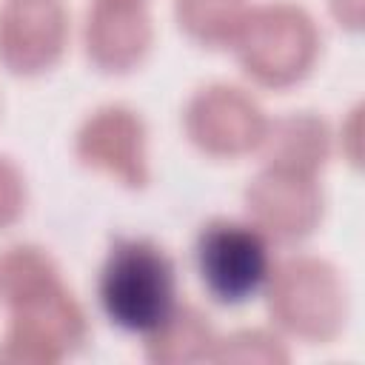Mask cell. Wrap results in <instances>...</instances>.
<instances>
[{
    "mask_svg": "<svg viewBox=\"0 0 365 365\" xmlns=\"http://www.w3.org/2000/svg\"><path fill=\"white\" fill-rule=\"evenodd\" d=\"M97 291L111 322L125 331H154L174 311V262L148 240H114Z\"/></svg>",
    "mask_w": 365,
    "mask_h": 365,
    "instance_id": "cell-1",
    "label": "cell"
},
{
    "mask_svg": "<svg viewBox=\"0 0 365 365\" xmlns=\"http://www.w3.org/2000/svg\"><path fill=\"white\" fill-rule=\"evenodd\" d=\"M197 271L217 302L237 305L268 277V245L251 225L214 220L197 237Z\"/></svg>",
    "mask_w": 365,
    "mask_h": 365,
    "instance_id": "cell-2",
    "label": "cell"
},
{
    "mask_svg": "<svg viewBox=\"0 0 365 365\" xmlns=\"http://www.w3.org/2000/svg\"><path fill=\"white\" fill-rule=\"evenodd\" d=\"M63 31L57 0H11L0 14V57L14 71H37L60 54Z\"/></svg>",
    "mask_w": 365,
    "mask_h": 365,
    "instance_id": "cell-3",
    "label": "cell"
},
{
    "mask_svg": "<svg viewBox=\"0 0 365 365\" xmlns=\"http://www.w3.org/2000/svg\"><path fill=\"white\" fill-rule=\"evenodd\" d=\"M188 128L202 148L214 154H237L259 134V111L237 88L217 86L194 97Z\"/></svg>",
    "mask_w": 365,
    "mask_h": 365,
    "instance_id": "cell-4",
    "label": "cell"
},
{
    "mask_svg": "<svg viewBox=\"0 0 365 365\" xmlns=\"http://www.w3.org/2000/svg\"><path fill=\"white\" fill-rule=\"evenodd\" d=\"M80 154L86 163L103 165L111 174L143 182V125L125 108L97 111L80 131Z\"/></svg>",
    "mask_w": 365,
    "mask_h": 365,
    "instance_id": "cell-5",
    "label": "cell"
},
{
    "mask_svg": "<svg viewBox=\"0 0 365 365\" xmlns=\"http://www.w3.org/2000/svg\"><path fill=\"white\" fill-rule=\"evenodd\" d=\"M108 3L111 6H97L94 17H88V51L100 66L123 68L143 54L148 26L137 9L117 0Z\"/></svg>",
    "mask_w": 365,
    "mask_h": 365,
    "instance_id": "cell-6",
    "label": "cell"
},
{
    "mask_svg": "<svg viewBox=\"0 0 365 365\" xmlns=\"http://www.w3.org/2000/svg\"><path fill=\"white\" fill-rule=\"evenodd\" d=\"M211 342V328L205 322L202 314H197L194 308H180L171 311L154 331H151V342H148V356L151 359H163V362H174V359H197L205 356Z\"/></svg>",
    "mask_w": 365,
    "mask_h": 365,
    "instance_id": "cell-7",
    "label": "cell"
},
{
    "mask_svg": "<svg viewBox=\"0 0 365 365\" xmlns=\"http://www.w3.org/2000/svg\"><path fill=\"white\" fill-rule=\"evenodd\" d=\"M54 282V268L48 257H43L37 248H9V254L0 257V294L17 305L29 299L31 294L43 291Z\"/></svg>",
    "mask_w": 365,
    "mask_h": 365,
    "instance_id": "cell-8",
    "label": "cell"
},
{
    "mask_svg": "<svg viewBox=\"0 0 365 365\" xmlns=\"http://www.w3.org/2000/svg\"><path fill=\"white\" fill-rule=\"evenodd\" d=\"M240 9V0H180V20L200 40H222L237 26Z\"/></svg>",
    "mask_w": 365,
    "mask_h": 365,
    "instance_id": "cell-9",
    "label": "cell"
},
{
    "mask_svg": "<svg viewBox=\"0 0 365 365\" xmlns=\"http://www.w3.org/2000/svg\"><path fill=\"white\" fill-rule=\"evenodd\" d=\"M20 208V180L9 163L0 160V225L9 222Z\"/></svg>",
    "mask_w": 365,
    "mask_h": 365,
    "instance_id": "cell-10",
    "label": "cell"
},
{
    "mask_svg": "<svg viewBox=\"0 0 365 365\" xmlns=\"http://www.w3.org/2000/svg\"><path fill=\"white\" fill-rule=\"evenodd\" d=\"M117 3H128V0H117Z\"/></svg>",
    "mask_w": 365,
    "mask_h": 365,
    "instance_id": "cell-11",
    "label": "cell"
}]
</instances>
